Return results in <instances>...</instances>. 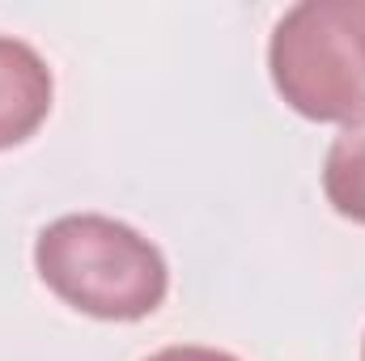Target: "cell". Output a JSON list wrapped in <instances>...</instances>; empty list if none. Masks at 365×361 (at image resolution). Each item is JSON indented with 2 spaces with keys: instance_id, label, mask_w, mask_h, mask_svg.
Listing matches in <instances>:
<instances>
[{
  "instance_id": "obj_2",
  "label": "cell",
  "mask_w": 365,
  "mask_h": 361,
  "mask_svg": "<svg viewBox=\"0 0 365 361\" xmlns=\"http://www.w3.org/2000/svg\"><path fill=\"white\" fill-rule=\"evenodd\" d=\"M276 93L314 123L365 111V0H302L284 9L268 43Z\"/></svg>"
},
{
  "instance_id": "obj_3",
  "label": "cell",
  "mask_w": 365,
  "mask_h": 361,
  "mask_svg": "<svg viewBox=\"0 0 365 361\" xmlns=\"http://www.w3.org/2000/svg\"><path fill=\"white\" fill-rule=\"evenodd\" d=\"M51 68L47 60L21 43L0 34V149L26 145L51 115Z\"/></svg>"
},
{
  "instance_id": "obj_1",
  "label": "cell",
  "mask_w": 365,
  "mask_h": 361,
  "mask_svg": "<svg viewBox=\"0 0 365 361\" xmlns=\"http://www.w3.org/2000/svg\"><path fill=\"white\" fill-rule=\"evenodd\" d=\"M34 268L64 306L106 323L149 319L170 289L166 255L140 230L102 213H68L43 225Z\"/></svg>"
},
{
  "instance_id": "obj_5",
  "label": "cell",
  "mask_w": 365,
  "mask_h": 361,
  "mask_svg": "<svg viewBox=\"0 0 365 361\" xmlns=\"http://www.w3.org/2000/svg\"><path fill=\"white\" fill-rule=\"evenodd\" d=\"M145 361H238V357L221 353V349H204V345H170V349H162V353H153Z\"/></svg>"
},
{
  "instance_id": "obj_4",
  "label": "cell",
  "mask_w": 365,
  "mask_h": 361,
  "mask_svg": "<svg viewBox=\"0 0 365 361\" xmlns=\"http://www.w3.org/2000/svg\"><path fill=\"white\" fill-rule=\"evenodd\" d=\"M323 195L340 217L365 225V111L340 123L323 158Z\"/></svg>"
},
{
  "instance_id": "obj_6",
  "label": "cell",
  "mask_w": 365,
  "mask_h": 361,
  "mask_svg": "<svg viewBox=\"0 0 365 361\" xmlns=\"http://www.w3.org/2000/svg\"><path fill=\"white\" fill-rule=\"evenodd\" d=\"M361 361H365V340H361Z\"/></svg>"
}]
</instances>
